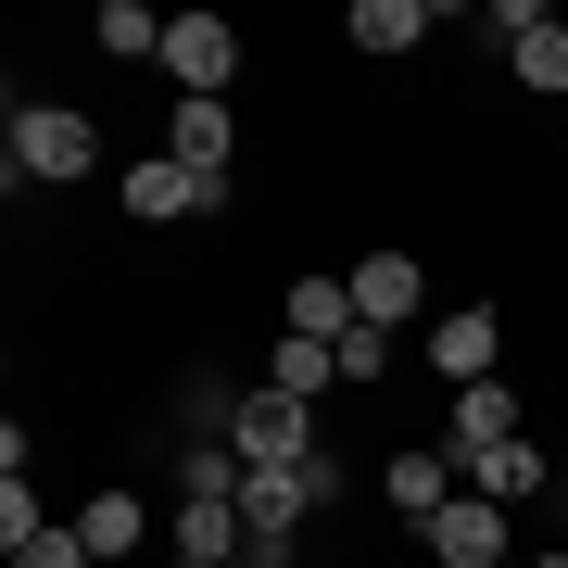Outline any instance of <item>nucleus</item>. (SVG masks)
Masks as SVG:
<instances>
[{"mask_svg":"<svg viewBox=\"0 0 568 568\" xmlns=\"http://www.w3.org/2000/svg\"><path fill=\"white\" fill-rule=\"evenodd\" d=\"M417 544H429V568H506V556H518V544H506V506H480V493H455Z\"/></svg>","mask_w":568,"mask_h":568,"instance_id":"obj_10","label":"nucleus"},{"mask_svg":"<svg viewBox=\"0 0 568 568\" xmlns=\"http://www.w3.org/2000/svg\"><path fill=\"white\" fill-rule=\"evenodd\" d=\"M227 556H253L241 506H178L164 518V568H227Z\"/></svg>","mask_w":568,"mask_h":568,"instance_id":"obj_14","label":"nucleus"},{"mask_svg":"<svg viewBox=\"0 0 568 568\" xmlns=\"http://www.w3.org/2000/svg\"><path fill=\"white\" fill-rule=\"evenodd\" d=\"M506 77L530 89V102H568V26L556 13H530V0L506 13Z\"/></svg>","mask_w":568,"mask_h":568,"instance_id":"obj_12","label":"nucleus"},{"mask_svg":"<svg viewBox=\"0 0 568 568\" xmlns=\"http://www.w3.org/2000/svg\"><path fill=\"white\" fill-rule=\"evenodd\" d=\"M0 556H13V568H102V556H89V530L51 518L26 480H0Z\"/></svg>","mask_w":568,"mask_h":568,"instance_id":"obj_5","label":"nucleus"},{"mask_svg":"<svg viewBox=\"0 0 568 568\" xmlns=\"http://www.w3.org/2000/svg\"><path fill=\"white\" fill-rule=\"evenodd\" d=\"M0 178H13V190H77V178H102V114H77V102H13V152H0Z\"/></svg>","mask_w":568,"mask_h":568,"instance_id":"obj_1","label":"nucleus"},{"mask_svg":"<svg viewBox=\"0 0 568 568\" xmlns=\"http://www.w3.org/2000/svg\"><path fill=\"white\" fill-rule=\"evenodd\" d=\"M455 493H467V467H455L443 443H392V467H379V506L405 518V530H429V518L455 506Z\"/></svg>","mask_w":568,"mask_h":568,"instance_id":"obj_6","label":"nucleus"},{"mask_svg":"<svg viewBox=\"0 0 568 568\" xmlns=\"http://www.w3.org/2000/svg\"><path fill=\"white\" fill-rule=\"evenodd\" d=\"M556 544H568V480H556Z\"/></svg>","mask_w":568,"mask_h":568,"instance_id":"obj_21","label":"nucleus"},{"mask_svg":"<svg viewBox=\"0 0 568 568\" xmlns=\"http://www.w3.org/2000/svg\"><path fill=\"white\" fill-rule=\"evenodd\" d=\"M278 316L304 328V342H354V328H366V316H354V278H328V265H316V278H291V291H278Z\"/></svg>","mask_w":568,"mask_h":568,"instance_id":"obj_16","label":"nucleus"},{"mask_svg":"<svg viewBox=\"0 0 568 568\" xmlns=\"http://www.w3.org/2000/svg\"><path fill=\"white\" fill-rule=\"evenodd\" d=\"M152 77L178 89V102H227V89H241V26H227V13H178Z\"/></svg>","mask_w":568,"mask_h":568,"instance_id":"obj_3","label":"nucleus"},{"mask_svg":"<svg viewBox=\"0 0 568 568\" xmlns=\"http://www.w3.org/2000/svg\"><path fill=\"white\" fill-rule=\"evenodd\" d=\"M77 530H89V556H114V568H126V556L152 544V506L114 480V493H89V506H77Z\"/></svg>","mask_w":568,"mask_h":568,"instance_id":"obj_19","label":"nucleus"},{"mask_svg":"<svg viewBox=\"0 0 568 568\" xmlns=\"http://www.w3.org/2000/svg\"><path fill=\"white\" fill-rule=\"evenodd\" d=\"M164 26L178 13H152V0H102V13H89V51L102 63H164Z\"/></svg>","mask_w":568,"mask_h":568,"instance_id":"obj_17","label":"nucleus"},{"mask_svg":"<svg viewBox=\"0 0 568 568\" xmlns=\"http://www.w3.org/2000/svg\"><path fill=\"white\" fill-rule=\"evenodd\" d=\"M342 379H354V392L392 379V328H354V342H342Z\"/></svg>","mask_w":568,"mask_h":568,"instance_id":"obj_20","label":"nucleus"},{"mask_svg":"<svg viewBox=\"0 0 568 568\" xmlns=\"http://www.w3.org/2000/svg\"><path fill=\"white\" fill-rule=\"evenodd\" d=\"M342 39H354L366 63H405V51L429 39V0H354V13H342Z\"/></svg>","mask_w":568,"mask_h":568,"instance_id":"obj_15","label":"nucleus"},{"mask_svg":"<svg viewBox=\"0 0 568 568\" xmlns=\"http://www.w3.org/2000/svg\"><path fill=\"white\" fill-rule=\"evenodd\" d=\"M328 379H342V342H304V328H278V342H265V392H291V405H316Z\"/></svg>","mask_w":568,"mask_h":568,"instance_id":"obj_18","label":"nucleus"},{"mask_svg":"<svg viewBox=\"0 0 568 568\" xmlns=\"http://www.w3.org/2000/svg\"><path fill=\"white\" fill-rule=\"evenodd\" d=\"M493 443H530V405H518L506 379H480V392L443 405V455H493Z\"/></svg>","mask_w":568,"mask_h":568,"instance_id":"obj_11","label":"nucleus"},{"mask_svg":"<svg viewBox=\"0 0 568 568\" xmlns=\"http://www.w3.org/2000/svg\"><path fill=\"white\" fill-rule=\"evenodd\" d=\"M227 443H241V467H304V455H328V429H316V405H291V392H227Z\"/></svg>","mask_w":568,"mask_h":568,"instance_id":"obj_2","label":"nucleus"},{"mask_svg":"<svg viewBox=\"0 0 568 568\" xmlns=\"http://www.w3.org/2000/svg\"><path fill=\"white\" fill-rule=\"evenodd\" d=\"M493 354H506V316H493V304L429 316V379H443V392H480V379H493Z\"/></svg>","mask_w":568,"mask_h":568,"instance_id":"obj_8","label":"nucleus"},{"mask_svg":"<svg viewBox=\"0 0 568 568\" xmlns=\"http://www.w3.org/2000/svg\"><path fill=\"white\" fill-rule=\"evenodd\" d=\"M126 215H140V227H190V215H227V203L190 178L178 152H126Z\"/></svg>","mask_w":568,"mask_h":568,"instance_id":"obj_7","label":"nucleus"},{"mask_svg":"<svg viewBox=\"0 0 568 568\" xmlns=\"http://www.w3.org/2000/svg\"><path fill=\"white\" fill-rule=\"evenodd\" d=\"M342 278H354V316H366V328H392V342H405V328H417V304H429V265H417L405 241H379V253H354Z\"/></svg>","mask_w":568,"mask_h":568,"instance_id":"obj_4","label":"nucleus"},{"mask_svg":"<svg viewBox=\"0 0 568 568\" xmlns=\"http://www.w3.org/2000/svg\"><path fill=\"white\" fill-rule=\"evenodd\" d=\"M227 568H265V556H227Z\"/></svg>","mask_w":568,"mask_h":568,"instance_id":"obj_22","label":"nucleus"},{"mask_svg":"<svg viewBox=\"0 0 568 568\" xmlns=\"http://www.w3.org/2000/svg\"><path fill=\"white\" fill-rule=\"evenodd\" d=\"M164 152H178L215 203L241 190V126H227V102H178V114H164Z\"/></svg>","mask_w":568,"mask_h":568,"instance_id":"obj_9","label":"nucleus"},{"mask_svg":"<svg viewBox=\"0 0 568 568\" xmlns=\"http://www.w3.org/2000/svg\"><path fill=\"white\" fill-rule=\"evenodd\" d=\"M467 467V493H480V506H530V493H556V467H544V443H493V455H455Z\"/></svg>","mask_w":568,"mask_h":568,"instance_id":"obj_13","label":"nucleus"}]
</instances>
